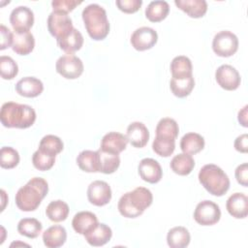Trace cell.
<instances>
[{"label":"cell","instance_id":"obj_1","mask_svg":"<svg viewBox=\"0 0 248 248\" xmlns=\"http://www.w3.org/2000/svg\"><path fill=\"white\" fill-rule=\"evenodd\" d=\"M48 192V184L42 177L31 178L16 194V204L22 211H34Z\"/></svg>","mask_w":248,"mask_h":248},{"label":"cell","instance_id":"obj_2","mask_svg":"<svg viewBox=\"0 0 248 248\" xmlns=\"http://www.w3.org/2000/svg\"><path fill=\"white\" fill-rule=\"evenodd\" d=\"M153 196L149 189L137 187L133 191L125 193L118 201L119 213L126 218H137L152 203Z\"/></svg>","mask_w":248,"mask_h":248},{"label":"cell","instance_id":"obj_3","mask_svg":"<svg viewBox=\"0 0 248 248\" xmlns=\"http://www.w3.org/2000/svg\"><path fill=\"white\" fill-rule=\"evenodd\" d=\"M0 120L3 126L7 128L26 129L34 124L36 112L28 105L7 102L1 107Z\"/></svg>","mask_w":248,"mask_h":248},{"label":"cell","instance_id":"obj_4","mask_svg":"<svg viewBox=\"0 0 248 248\" xmlns=\"http://www.w3.org/2000/svg\"><path fill=\"white\" fill-rule=\"evenodd\" d=\"M82 19L88 35L95 41L104 40L109 32L106 10L98 4H89L82 11Z\"/></svg>","mask_w":248,"mask_h":248},{"label":"cell","instance_id":"obj_5","mask_svg":"<svg viewBox=\"0 0 248 248\" xmlns=\"http://www.w3.org/2000/svg\"><path fill=\"white\" fill-rule=\"evenodd\" d=\"M200 183L211 195L221 197L230 188V179L225 171L214 164L204 165L199 171Z\"/></svg>","mask_w":248,"mask_h":248},{"label":"cell","instance_id":"obj_6","mask_svg":"<svg viewBox=\"0 0 248 248\" xmlns=\"http://www.w3.org/2000/svg\"><path fill=\"white\" fill-rule=\"evenodd\" d=\"M212 49L218 56L230 57L238 49V39L231 31H220L213 38Z\"/></svg>","mask_w":248,"mask_h":248},{"label":"cell","instance_id":"obj_7","mask_svg":"<svg viewBox=\"0 0 248 248\" xmlns=\"http://www.w3.org/2000/svg\"><path fill=\"white\" fill-rule=\"evenodd\" d=\"M221 210L217 203L211 201H202L199 202L194 211L195 221L202 226H212L219 222Z\"/></svg>","mask_w":248,"mask_h":248},{"label":"cell","instance_id":"obj_8","mask_svg":"<svg viewBox=\"0 0 248 248\" xmlns=\"http://www.w3.org/2000/svg\"><path fill=\"white\" fill-rule=\"evenodd\" d=\"M83 68L81 59L74 54H65L59 57L55 64L56 72L68 79L79 78L83 73Z\"/></svg>","mask_w":248,"mask_h":248},{"label":"cell","instance_id":"obj_9","mask_svg":"<svg viewBox=\"0 0 248 248\" xmlns=\"http://www.w3.org/2000/svg\"><path fill=\"white\" fill-rule=\"evenodd\" d=\"M74 28L71 17L67 13L52 11L47 17V29L57 39L67 35Z\"/></svg>","mask_w":248,"mask_h":248},{"label":"cell","instance_id":"obj_10","mask_svg":"<svg viewBox=\"0 0 248 248\" xmlns=\"http://www.w3.org/2000/svg\"><path fill=\"white\" fill-rule=\"evenodd\" d=\"M10 22L15 33L29 32L34 23V14L30 8L26 6H18L12 11L10 15Z\"/></svg>","mask_w":248,"mask_h":248},{"label":"cell","instance_id":"obj_11","mask_svg":"<svg viewBox=\"0 0 248 248\" xmlns=\"http://www.w3.org/2000/svg\"><path fill=\"white\" fill-rule=\"evenodd\" d=\"M130 41L135 49L143 51L150 49L155 46L158 41V34L153 28L142 26L133 32Z\"/></svg>","mask_w":248,"mask_h":248},{"label":"cell","instance_id":"obj_12","mask_svg":"<svg viewBox=\"0 0 248 248\" xmlns=\"http://www.w3.org/2000/svg\"><path fill=\"white\" fill-rule=\"evenodd\" d=\"M215 79L217 83L225 90L232 91L240 85V75L237 70L228 64L221 65L215 72Z\"/></svg>","mask_w":248,"mask_h":248},{"label":"cell","instance_id":"obj_13","mask_svg":"<svg viewBox=\"0 0 248 248\" xmlns=\"http://www.w3.org/2000/svg\"><path fill=\"white\" fill-rule=\"evenodd\" d=\"M87 199L96 206H104L111 200V189L106 181L95 180L87 188Z\"/></svg>","mask_w":248,"mask_h":248},{"label":"cell","instance_id":"obj_14","mask_svg":"<svg viewBox=\"0 0 248 248\" xmlns=\"http://www.w3.org/2000/svg\"><path fill=\"white\" fill-rule=\"evenodd\" d=\"M138 171L142 180L151 184L159 182L163 176V170L160 164L152 158L142 159L139 163Z\"/></svg>","mask_w":248,"mask_h":248},{"label":"cell","instance_id":"obj_15","mask_svg":"<svg viewBox=\"0 0 248 248\" xmlns=\"http://www.w3.org/2000/svg\"><path fill=\"white\" fill-rule=\"evenodd\" d=\"M126 137L128 142L131 143L132 146L137 148L144 147L149 140V132L147 127L139 121L132 122L127 127Z\"/></svg>","mask_w":248,"mask_h":248},{"label":"cell","instance_id":"obj_16","mask_svg":"<svg viewBox=\"0 0 248 248\" xmlns=\"http://www.w3.org/2000/svg\"><path fill=\"white\" fill-rule=\"evenodd\" d=\"M83 235L89 245L99 247L107 244L110 240L112 236V232L108 225L104 223H97Z\"/></svg>","mask_w":248,"mask_h":248},{"label":"cell","instance_id":"obj_17","mask_svg":"<svg viewBox=\"0 0 248 248\" xmlns=\"http://www.w3.org/2000/svg\"><path fill=\"white\" fill-rule=\"evenodd\" d=\"M127 143L128 140L126 136L117 132H109L102 138L100 149L106 152L119 154L126 149Z\"/></svg>","mask_w":248,"mask_h":248},{"label":"cell","instance_id":"obj_18","mask_svg":"<svg viewBox=\"0 0 248 248\" xmlns=\"http://www.w3.org/2000/svg\"><path fill=\"white\" fill-rule=\"evenodd\" d=\"M226 208L230 215L236 219H243L248 215V198L243 193H234L229 197Z\"/></svg>","mask_w":248,"mask_h":248},{"label":"cell","instance_id":"obj_19","mask_svg":"<svg viewBox=\"0 0 248 248\" xmlns=\"http://www.w3.org/2000/svg\"><path fill=\"white\" fill-rule=\"evenodd\" d=\"M44 90L43 82L35 77H25L16 84V91L23 97L35 98Z\"/></svg>","mask_w":248,"mask_h":248},{"label":"cell","instance_id":"obj_20","mask_svg":"<svg viewBox=\"0 0 248 248\" xmlns=\"http://www.w3.org/2000/svg\"><path fill=\"white\" fill-rule=\"evenodd\" d=\"M67 239V232L64 227L54 225L43 232V241L47 248L61 247Z\"/></svg>","mask_w":248,"mask_h":248},{"label":"cell","instance_id":"obj_21","mask_svg":"<svg viewBox=\"0 0 248 248\" xmlns=\"http://www.w3.org/2000/svg\"><path fill=\"white\" fill-rule=\"evenodd\" d=\"M78 168L86 172H100L99 152L92 150H83L77 157Z\"/></svg>","mask_w":248,"mask_h":248},{"label":"cell","instance_id":"obj_22","mask_svg":"<svg viewBox=\"0 0 248 248\" xmlns=\"http://www.w3.org/2000/svg\"><path fill=\"white\" fill-rule=\"evenodd\" d=\"M57 45L62 50L68 54H72L81 48L83 45V37L78 29L73 28L67 35L57 39Z\"/></svg>","mask_w":248,"mask_h":248},{"label":"cell","instance_id":"obj_23","mask_svg":"<svg viewBox=\"0 0 248 248\" xmlns=\"http://www.w3.org/2000/svg\"><path fill=\"white\" fill-rule=\"evenodd\" d=\"M174 4L190 17L194 18L203 16L207 11L205 0H175Z\"/></svg>","mask_w":248,"mask_h":248},{"label":"cell","instance_id":"obj_24","mask_svg":"<svg viewBox=\"0 0 248 248\" xmlns=\"http://www.w3.org/2000/svg\"><path fill=\"white\" fill-rule=\"evenodd\" d=\"M98 223L97 216L90 211L78 212L72 221L73 229L79 234H84Z\"/></svg>","mask_w":248,"mask_h":248},{"label":"cell","instance_id":"obj_25","mask_svg":"<svg viewBox=\"0 0 248 248\" xmlns=\"http://www.w3.org/2000/svg\"><path fill=\"white\" fill-rule=\"evenodd\" d=\"M35 46V39L31 32L15 33L12 45L13 50L19 55L29 54Z\"/></svg>","mask_w":248,"mask_h":248},{"label":"cell","instance_id":"obj_26","mask_svg":"<svg viewBox=\"0 0 248 248\" xmlns=\"http://www.w3.org/2000/svg\"><path fill=\"white\" fill-rule=\"evenodd\" d=\"M204 147V139L198 133H187L180 140V148L183 153L195 155L201 152Z\"/></svg>","mask_w":248,"mask_h":248},{"label":"cell","instance_id":"obj_27","mask_svg":"<svg viewBox=\"0 0 248 248\" xmlns=\"http://www.w3.org/2000/svg\"><path fill=\"white\" fill-rule=\"evenodd\" d=\"M195 86V79L193 76L171 78L170 81V88L172 94L178 98H184L192 92Z\"/></svg>","mask_w":248,"mask_h":248},{"label":"cell","instance_id":"obj_28","mask_svg":"<svg viewBox=\"0 0 248 248\" xmlns=\"http://www.w3.org/2000/svg\"><path fill=\"white\" fill-rule=\"evenodd\" d=\"M189 231L181 226L170 229L167 234V242L170 248H184L190 243Z\"/></svg>","mask_w":248,"mask_h":248},{"label":"cell","instance_id":"obj_29","mask_svg":"<svg viewBox=\"0 0 248 248\" xmlns=\"http://www.w3.org/2000/svg\"><path fill=\"white\" fill-rule=\"evenodd\" d=\"M155 132L156 137L158 138L175 140L179 133V127L174 119L170 117H164L158 122Z\"/></svg>","mask_w":248,"mask_h":248},{"label":"cell","instance_id":"obj_30","mask_svg":"<svg viewBox=\"0 0 248 248\" xmlns=\"http://www.w3.org/2000/svg\"><path fill=\"white\" fill-rule=\"evenodd\" d=\"M170 166L174 173L178 175H188L195 167V161L192 155L180 153L171 159Z\"/></svg>","mask_w":248,"mask_h":248},{"label":"cell","instance_id":"obj_31","mask_svg":"<svg viewBox=\"0 0 248 248\" xmlns=\"http://www.w3.org/2000/svg\"><path fill=\"white\" fill-rule=\"evenodd\" d=\"M170 12V5L167 1H151L145 9V16L151 22H159L165 19Z\"/></svg>","mask_w":248,"mask_h":248},{"label":"cell","instance_id":"obj_32","mask_svg":"<svg viewBox=\"0 0 248 248\" xmlns=\"http://www.w3.org/2000/svg\"><path fill=\"white\" fill-rule=\"evenodd\" d=\"M46 214L47 218L52 222H62L66 220L69 215V206L65 202L61 200L52 201L47 204L46 208Z\"/></svg>","mask_w":248,"mask_h":248},{"label":"cell","instance_id":"obj_33","mask_svg":"<svg viewBox=\"0 0 248 248\" xmlns=\"http://www.w3.org/2000/svg\"><path fill=\"white\" fill-rule=\"evenodd\" d=\"M170 72L172 78L193 76V66L191 60L184 55L174 57L170 62Z\"/></svg>","mask_w":248,"mask_h":248},{"label":"cell","instance_id":"obj_34","mask_svg":"<svg viewBox=\"0 0 248 248\" xmlns=\"http://www.w3.org/2000/svg\"><path fill=\"white\" fill-rule=\"evenodd\" d=\"M42 229V223L35 218H23L17 224V232L28 238L38 237Z\"/></svg>","mask_w":248,"mask_h":248},{"label":"cell","instance_id":"obj_35","mask_svg":"<svg viewBox=\"0 0 248 248\" xmlns=\"http://www.w3.org/2000/svg\"><path fill=\"white\" fill-rule=\"evenodd\" d=\"M98 152L100 157V172L106 174L113 173L120 165L119 154L106 152L101 150L100 148Z\"/></svg>","mask_w":248,"mask_h":248},{"label":"cell","instance_id":"obj_36","mask_svg":"<svg viewBox=\"0 0 248 248\" xmlns=\"http://www.w3.org/2000/svg\"><path fill=\"white\" fill-rule=\"evenodd\" d=\"M55 155L38 148V150H36L32 156V163L37 170L45 171L50 170L53 167L55 163Z\"/></svg>","mask_w":248,"mask_h":248},{"label":"cell","instance_id":"obj_37","mask_svg":"<svg viewBox=\"0 0 248 248\" xmlns=\"http://www.w3.org/2000/svg\"><path fill=\"white\" fill-rule=\"evenodd\" d=\"M64 144L61 139L54 135H46L45 136L39 144V149L46 151L47 153L57 155L63 150Z\"/></svg>","mask_w":248,"mask_h":248},{"label":"cell","instance_id":"obj_38","mask_svg":"<svg viewBox=\"0 0 248 248\" xmlns=\"http://www.w3.org/2000/svg\"><path fill=\"white\" fill-rule=\"evenodd\" d=\"M19 163L18 152L11 147L4 146L0 150V166L3 169H14Z\"/></svg>","mask_w":248,"mask_h":248},{"label":"cell","instance_id":"obj_39","mask_svg":"<svg viewBox=\"0 0 248 248\" xmlns=\"http://www.w3.org/2000/svg\"><path fill=\"white\" fill-rule=\"evenodd\" d=\"M0 72L4 79H13L18 73V66L12 57L2 55L0 57Z\"/></svg>","mask_w":248,"mask_h":248},{"label":"cell","instance_id":"obj_40","mask_svg":"<svg viewBox=\"0 0 248 248\" xmlns=\"http://www.w3.org/2000/svg\"><path fill=\"white\" fill-rule=\"evenodd\" d=\"M152 149L161 157H169L175 149V140H164L156 137L152 142Z\"/></svg>","mask_w":248,"mask_h":248},{"label":"cell","instance_id":"obj_41","mask_svg":"<svg viewBox=\"0 0 248 248\" xmlns=\"http://www.w3.org/2000/svg\"><path fill=\"white\" fill-rule=\"evenodd\" d=\"M80 4H81V1H77V0H53L51 2L53 11L64 12L67 14L73 11L77 6Z\"/></svg>","mask_w":248,"mask_h":248},{"label":"cell","instance_id":"obj_42","mask_svg":"<svg viewBox=\"0 0 248 248\" xmlns=\"http://www.w3.org/2000/svg\"><path fill=\"white\" fill-rule=\"evenodd\" d=\"M115 3L117 8L126 14H133L138 12L142 5L141 0H116Z\"/></svg>","mask_w":248,"mask_h":248},{"label":"cell","instance_id":"obj_43","mask_svg":"<svg viewBox=\"0 0 248 248\" xmlns=\"http://www.w3.org/2000/svg\"><path fill=\"white\" fill-rule=\"evenodd\" d=\"M0 34H1V41H0V49L3 50L7 47L12 46L14 41V34L12 31L7 28L5 25L1 24L0 26Z\"/></svg>","mask_w":248,"mask_h":248},{"label":"cell","instance_id":"obj_44","mask_svg":"<svg viewBox=\"0 0 248 248\" xmlns=\"http://www.w3.org/2000/svg\"><path fill=\"white\" fill-rule=\"evenodd\" d=\"M234 175H235L237 182L240 185L247 187L248 186V164L243 163V164L237 166V168L235 169V171H234Z\"/></svg>","mask_w":248,"mask_h":248},{"label":"cell","instance_id":"obj_45","mask_svg":"<svg viewBox=\"0 0 248 248\" xmlns=\"http://www.w3.org/2000/svg\"><path fill=\"white\" fill-rule=\"evenodd\" d=\"M234 148L238 152L247 153L248 151V136L247 134H242L238 136L234 140Z\"/></svg>","mask_w":248,"mask_h":248},{"label":"cell","instance_id":"obj_46","mask_svg":"<svg viewBox=\"0 0 248 248\" xmlns=\"http://www.w3.org/2000/svg\"><path fill=\"white\" fill-rule=\"evenodd\" d=\"M247 106H245L241 110L238 111V122L243 126L247 127Z\"/></svg>","mask_w":248,"mask_h":248},{"label":"cell","instance_id":"obj_47","mask_svg":"<svg viewBox=\"0 0 248 248\" xmlns=\"http://www.w3.org/2000/svg\"><path fill=\"white\" fill-rule=\"evenodd\" d=\"M1 195H2V202H3V204H2V207H1V211H3V209H4V207H5V199H4V197H5V191L4 190H1Z\"/></svg>","mask_w":248,"mask_h":248}]
</instances>
